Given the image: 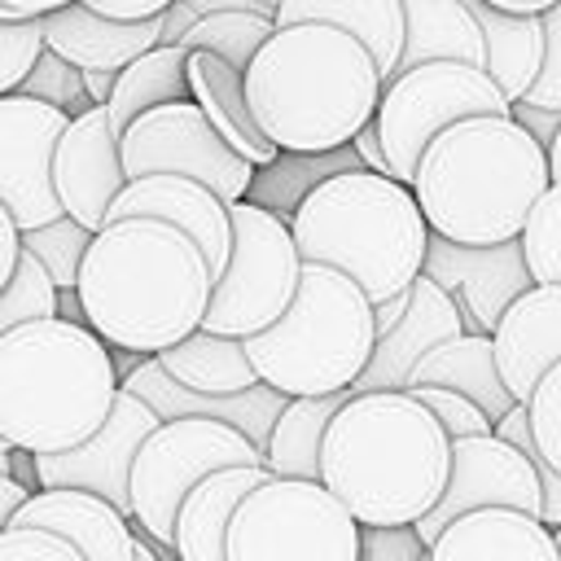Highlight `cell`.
Masks as SVG:
<instances>
[{
	"instance_id": "1",
	"label": "cell",
	"mask_w": 561,
	"mask_h": 561,
	"mask_svg": "<svg viewBox=\"0 0 561 561\" xmlns=\"http://www.w3.org/2000/svg\"><path fill=\"white\" fill-rule=\"evenodd\" d=\"M215 272L180 228L162 219L105 224L79 267L83 324L118 351L158 355L202 329Z\"/></svg>"
},
{
	"instance_id": "2",
	"label": "cell",
	"mask_w": 561,
	"mask_h": 561,
	"mask_svg": "<svg viewBox=\"0 0 561 561\" xmlns=\"http://www.w3.org/2000/svg\"><path fill=\"white\" fill-rule=\"evenodd\" d=\"M373 53L342 26H276L245 70V96L280 153H329L351 145L381 105Z\"/></svg>"
},
{
	"instance_id": "3",
	"label": "cell",
	"mask_w": 561,
	"mask_h": 561,
	"mask_svg": "<svg viewBox=\"0 0 561 561\" xmlns=\"http://www.w3.org/2000/svg\"><path fill=\"white\" fill-rule=\"evenodd\" d=\"M451 438L412 390L355 394L324 434L320 482L359 526H416L443 495Z\"/></svg>"
},
{
	"instance_id": "4",
	"label": "cell",
	"mask_w": 561,
	"mask_h": 561,
	"mask_svg": "<svg viewBox=\"0 0 561 561\" xmlns=\"http://www.w3.org/2000/svg\"><path fill=\"white\" fill-rule=\"evenodd\" d=\"M548 184V149L513 114H482L430 140L412 193L430 232L465 245H495L522 237Z\"/></svg>"
},
{
	"instance_id": "5",
	"label": "cell",
	"mask_w": 561,
	"mask_h": 561,
	"mask_svg": "<svg viewBox=\"0 0 561 561\" xmlns=\"http://www.w3.org/2000/svg\"><path fill=\"white\" fill-rule=\"evenodd\" d=\"M118 390L110 346L79 320L44 316L0 337V434L13 451L44 456L88 443Z\"/></svg>"
},
{
	"instance_id": "6",
	"label": "cell",
	"mask_w": 561,
	"mask_h": 561,
	"mask_svg": "<svg viewBox=\"0 0 561 561\" xmlns=\"http://www.w3.org/2000/svg\"><path fill=\"white\" fill-rule=\"evenodd\" d=\"M289 232L302 263L351 276L373 307L403 294L421 276L430 250V224L416 193L368 167L337 171L302 193Z\"/></svg>"
},
{
	"instance_id": "7",
	"label": "cell",
	"mask_w": 561,
	"mask_h": 561,
	"mask_svg": "<svg viewBox=\"0 0 561 561\" xmlns=\"http://www.w3.org/2000/svg\"><path fill=\"white\" fill-rule=\"evenodd\" d=\"M241 342L263 386L289 399L333 394L351 390L368 368L377 346V316L351 276L324 263H302L298 294L285 316Z\"/></svg>"
},
{
	"instance_id": "8",
	"label": "cell",
	"mask_w": 561,
	"mask_h": 561,
	"mask_svg": "<svg viewBox=\"0 0 561 561\" xmlns=\"http://www.w3.org/2000/svg\"><path fill=\"white\" fill-rule=\"evenodd\" d=\"M228 561H359V522L307 478H267L232 513Z\"/></svg>"
},
{
	"instance_id": "9",
	"label": "cell",
	"mask_w": 561,
	"mask_h": 561,
	"mask_svg": "<svg viewBox=\"0 0 561 561\" xmlns=\"http://www.w3.org/2000/svg\"><path fill=\"white\" fill-rule=\"evenodd\" d=\"M237 465H263V451L228 421L175 416L162 421L136 451L131 465V517L167 552H175V517L188 491Z\"/></svg>"
},
{
	"instance_id": "10",
	"label": "cell",
	"mask_w": 561,
	"mask_h": 561,
	"mask_svg": "<svg viewBox=\"0 0 561 561\" xmlns=\"http://www.w3.org/2000/svg\"><path fill=\"white\" fill-rule=\"evenodd\" d=\"M232 254L215 276L202 329L224 337H254L285 316L298 294L302 259L280 215L254 202H232Z\"/></svg>"
},
{
	"instance_id": "11",
	"label": "cell",
	"mask_w": 561,
	"mask_h": 561,
	"mask_svg": "<svg viewBox=\"0 0 561 561\" xmlns=\"http://www.w3.org/2000/svg\"><path fill=\"white\" fill-rule=\"evenodd\" d=\"M482 114H513V101L495 88L486 70L465 61H425L386 79L373 123L394 180L412 188L416 162L430 149V140L451 123L482 118Z\"/></svg>"
},
{
	"instance_id": "12",
	"label": "cell",
	"mask_w": 561,
	"mask_h": 561,
	"mask_svg": "<svg viewBox=\"0 0 561 561\" xmlns=\"http://www.w3.org/2000/svg\"><path fill=\"white\" fill-rule=\"evenodd\" d=\"M123 171L127 180L140 175H184L206 184L219 202H245L250 184H254V162H245L210 123L193 101H171L158 105L149 114H140L123 140Z\"/></svg>"
},
{
	"instance_id": "13",
	"label": "cell",
	"mask_w": 561,
	"mask_h": 561,
	"mask_svg": "<svg viewBox=\"0 0 561 561\" xmlns=\"http://www.w3.org/2000/svg\"><path fill=\"white\" fill-rule=\"evenodd\" d=\"M473 508H513L543 522V486L530 456H522L500 434H473L451 438V469L438 504L416 522V535L425 543L438 539V530Z\"/></svg>"
},
{
	"instance_id": "14",
	"label": "cell",
	"mask_w": 561,
	"mask_h": 561,
	"mask_svg": "<svg viewBox=\"0 0 561 561\" xmlns=\"http://www.w3.org/2000/svg\"><path fill=\"white\" fill-rule=\"evenodd\" d=\"M66 123L70 114L48 101L22 92L0 96V202L22 232L66 215L53 184V153Z\"/></svg>"
},
{
	"instance_id": "15",
	"label": "cell",
	"mask_w": 561,
	"mask_h": 561,
	"mask_svg": "<svg viewBox=\"0 0 561 561\" xmlns=\"http://www.w3.org/2000/svg\"><path fill=\"white\" fill-rule=\"evenodd\" d=\"M162 425V416L131 390H118L105 425L70 447V451H44L31 456L35 482L44 491H92L101 500H110L118 513L131 517V465L140 443Z\"/></svg>"
},
{
	"instance_id": "16",
	"label": "cell",
	"mask_w": 561,
	"mask_h": 561,
	"mask_svg": "<svg viewBox=\"0 0 561 561\" xmlns=\"http://www.w3.org/2000/svg\"><path fill=\"white\" fill-rule=\"evenodd\" d=\"M421 272L456 298L469 333H495L500 316L535 285L517 237L495 241V245H465V241H447L430 232Z\"/></svg>"
},
{
	"instance_id": "17",
	"label": "cell",
	"mask_w": 561,
	"mask_h": 561,
	"mask_svg": "<svg viewBox=\"0 0 561 561\" xmlns=\"http://www.w3.org/2000/svg\"><path fill=\"white\" fill-rule=\"evenodd\" d=\"M53 184H57L61 210L75 224H83L88 232L105 228V215L127 184L118 131H114L105 105H88L83 114H75L66 123L57 153H53Z\"/></svg>"
},
{
	"instance_id": "18",
	"label": "cell",
	"mask_w": 561,
	"mask_h": 561,
	"mask_svg": "<svg viewBox=\"0 0 561 561\" xmlns=\"http://www.w3.org/2000/svg\"><path fill=\"white\" fill-rule=\"evenodd\" d=\"M114 219H162L193 237V245L206 254L210 272L219 276L232 254V215L228 202H219L206 184L184 180V175H140L127 180L123 193L114 197L105 224Z\"/></svg>"
},
{
	"instance_id": "19",
	"label": "cell",
	"mask_w": 561,
	"mask_h": 561,
	"mask_svg": "<svg viewBox=\"0 0 561 561\" xmlns=\"http://www.w3.org/2000/svg\"><path fill=\"white\" fill-rule=\"evenodd\" d=\"M469 333L465 329V316L456 307V298L447 289H438L425 272L408 285V307L403 316L377 337L373 346V359L368 368L359 373V381L351 386L355 394H368V390H408L412 381V368L443 342Z\"/></svg>"
},
{
	"instance_id": "20",
	"label": "cell",
	"mask_w": 561,
	"mask_h": 561,
	"mask_svg": "<svg viewBox=\"0 0 561 561\" xmlns=\"http://www.w3.org/2000/svg\"><path fill=\"white\" fill-rule=\"evenodd\" d=\"M123 390L140 394L162 421H175V416H206V421H228L237 425L259 451L267 447L272 438V425L276 416L285 412L289 394L272 390V386H254V390H241V394H197L188 386H180L162 364L158 355H145L127 377H123Z\"/></svg>"
},
{
	"instance_id": "21",
	"label": "cell",
	"mask_w": 561,
	"mask_h": 561,
	"mask_svg": "<svg viewBox=\"0 0 561 561\" xmlns=\"http://www.w3.org/2000/svg\"><path fill=\"white\" fill-rule=\"evenodd\" d=\"M495 364L517 403H526L539 377L561 364V285H530L495 324Z\"/></svg>"
},
{
	"instance_id": "22",
	"label": "cell",
	"mask_w": 561,
	"mask_h": 561,
	"mask_svg": "<svg viewBox=\"0 0 561 561\" xmlns=\"http://www.w3.org/2000/svg\"><path fill=\"white\" fill-rule=\"evenodd\" d=\"M167 39V18L123 22L88 4H70L44 18V48L79 70H123Z\"/></svg>"
},
{
	"instance_id": "23",
	"label": "cell",
	"mask_w": 561,
	"mask_h": 561,
	"mask_svg": "<svg viewBox=\"0 0 561 561\" xmlns=\"http://www.w3.org/2000/svg\"><path fill=\"white\" fill-rule=\"evenodd\" d=\"M13 526L53 530L66 543L79 548L83 561H131L136 557V530L127 526V513H118L110 500L92 491H31L18 508Z\"/></svg>"
},
{
	"instance_id": "24",
	"label": "cell",
	"mask_w": 561,
	"mask_h": 561,
	"mask_svg": "<svg viewBox=\"0 0 561 561\" xmlns=\"http://www.w3.org/2000/svg\"><path fill=\"white\" fill-rule=\"evenodd\" d=\"M425 561H561L557 535L513 508H473L438 530Z\"/></svg>"
},
{
	"instance_id": "25",
	"label": "cell",
	"mask_w": 561,
	"mask_h": 561,
	"mask_svg": "<svg viewBox=\"0 0 561 561\" xmlns=\"http://www.w3.org/2000/svg\"><path fill=\"white\" fill-rule=\"evenodd\" d=\"M188 92L193 105L206 114V123L254 167H272L280 158V149L267 140V131L259 127L250 96H245V70L228 66L215 53H188Z\"/></svg>"
},
{
	"instance_id": "26",
	"label": "cell",
	"mask_w": 561,
	"mask_h": 561,
	"mask_svg": "<svg viewBox=\"0 0 561 561\" xmlns=\"http://www.w3.org/2000/svg\"><path fill=\"white\" fill-rule=\"evenodd\" d=\"M267 478H272L267 465H237L202 478L175 517V561H228L232 513Z\"/></svg>"
},
{
	"instance_id": "27",
	"label": "cell",
	"mask_w": 561,
	"mask_h": 561,
	"mask_svg": "<svg viewBox=\"0 0 561 561\" xmlns=\"http://www.w3.org/2000/svg\"><path fill=\"white\" fill-rule=\"evenodd\" d=\"M412 386H443V390H456L465 399H473L491 421H500L517 399L513 390L504 386L500 377V364H495V342L491 333H460L443 346H434L416 368H412Z\"/></svg>"
},
{
	"instance_id": "28",
	"label": "cell",
	"mask_w": 561,
	"mask_h": 561,
	"mask_svg": "<svg viewBox=\"0 0 561 561\" xmlns=\"http://www.w3.org/2000/svg\"><path fill=\"white\" fill-rule=\"evenodd\" d=\"M425 61H465L486 70L482 26L460 0H403V53L394 75Z\"/></svg>"
},
{
	"instance_id": "29",
	"label": "cell",
	"mask_w": 561,
	"mask_h": 561,
	"mask_svg": "<svg viewBox=\"0 0 561 561\" xmlns=\"http://www.w3.org/2000/svg\"><path fill=\"white\" fill-rule=\"evenodd\" d=\"M486 39V75L517 105L543 66V13H504L486 0H460Z\"/></svg>"
},
{
	"instance_id": "30",
	"label": "cell",
	"mask_w": 561,
	"mask_h": 561,
	"mask_svg": "<svg viewBox=\"0 0 561 561\" xmlns=\"http://www.w3.org/2000/svg\"><path fill=\"white\" fill-rule=\"evenodd\" d=\"M294 22H329L351 31L377 61L381 79L394 75L403 53V0H285L276 9V26Z\"/></svg>"
},
{
	"instance_id": "31",
	"label": "cell",
	"mask_w": 561,
	"mask_h": 561,
	"mask_svg": "<svg viewBox=\"0 0 561 561\" xmlns=\"http://www.w3.org/2000/svg\"><path fill=\"white\" fill-rule=\"evenodd\" d=\"M355 399V390H333V394H302L289 399L285 412L272 425V438L263 447V465L276 478H307L320 482V447L329 434V421Z\"/></svg>"
},
{
	"instance_id": "32",
	"label": "cell",
	"mask_w": 561,
	"mask_h": 561,
	"mask_svg": "<svg viewBox=\"0 0 561 561\" xmlns=\"http://www.w3.org/2000/svg\"><path fill=\"white\" fill-rule=\"evenodd\" d=\"M158 364L180 386H188L197 394H219L224 399V394H241V390L263 386L254 364H250V355H245V342L210 333V329H193L171 351H158Z\"/></svg>"
},
{
	"instance_id": "33",
	"label": "cell",
	"mask_w": 561,
	"mask_h": 561,
	"mask_svg": "<svg viewBox=\"0 0 561 561\" xmlns=\"http://www.w3.org/2000/svg\"><path fill=\"white\" fill-rule=\"evenodd\" d=\"M171 101H193L188 92V48L180 44H158L149 48L145 57H136L131 66L118 70V83H114V96H110V123L123 140V131L158 110V105H171Z\"/></svg>"
},
{
	"instance_id": "34",
	"label": "cell",
	"mask_w": 561,
	"mask_h": 561,
	"mask_svg": "<svg viewBox=\"0 0 561 561\" xmlns=\"http://www.w3.org/2000/svg\"><path fill=\"white\" fill-rule=\"evenodd\" d=\"M272 31H276V18L263 13V9H215V13H202L180 35V48H188V53H215L228 66L250 70L254 53L272 39Z\"/></svg>"
},
{
	"instance_id": "35",
	"label": "cell",
	"mask_w": 561,
	"mask_h": 561,
	"mask_svg": "<svg viewBox=\"0 0 561 561\" xmlns=\"http://www.w3.org/2000/svg\"><path fill=\"white\" fill-rule=\"evenodd\" d=\"M92 237H96V232H88V228L75 224L70 215H61V219H53V224H44V228L22 232V250H31V254L39 259V267L53 276V285L66 294V289L79 285V267H83V254H88Z\"/></svg>"
},
{
	"instance_id": "36",
	"label": "cell",
	"mask_w": 561,
	"mask_h": 561,
	"mask_svg": "<svg viewBox=\"0 0 561 561\" xmlns=\"http://www.w3.org/2000/svg\"><path fill=\"white\" fill-rule=\"evenodd\" d=\"M61 307V289L53 285V276L39 267V259L31 250H22L18 267H13V280L4 285L0 294V337L26 320H44V316H57Z\"/></svg>"
},
{
	"instance_id": "37",
	"label": "cell",
	"mask_w": 561,
	"mask_h": 561,
	"mask_svg": "<svg viewBox=\"0 0 561 561\" xmlns=\"http://www.w3.org/2000/svg\"><path fill=\"white\" fill-rule=\"evenodd\" d=\"M517 241L535 285H561V180H552L548 193L535 202Z\"/></svg>"
},
{
	"instance_id": "38",
	"label": "cell",
	"mask_w": 561,
	"mask_h": 561,
	"mask_svg": "<svg viewBox=\"0 0 561 561\" xmlns=\"http://www.w3.org/2000/svg\"><path fill=\"white\" fill-rule=\"evenodd\" d=\"M22 96H35V101H48V105H57V110H66L70 118L75 114H83L92 101H88V88H83V70L79 66H70L66 57H57V53H39V61L31 66V75L22 79V88H18Z\"/></svg>"
},
{
	"instance_id": "39",
	"label": "cell",
	"mask_w": 561,
	"mask_h": 561,
	"mask_svg": "<svg viewBox=\"0 0 561 561\" xmlns=\"http://www.w3.org/2000/svg\"><path fill=\"white\" fill-rule=\"evenodd\" d=\"M44 53V18L0 22V96L18 92Z\"/></svg>"
},
{
	"instance_id": "40",
	"label": "cell",
	"mask_w": 561,
	"mask_h": 561,
	"mask_svg": "<svg viewBox=\"0 0 561 561\" xmlns=\"http://www.w3.org/2000/svg\"><path fill=\"white\" fill-rule=\"evenodd\" d=\"M526 412H530V434L539 456L561 473V364H552L539 377L535 394L526 399Z\"/></svg>"
},
{
	"instance_id": "41",
	"label": "cell",
	"mask_w": 561,
	"mask_h": 561,
	"mask_svg": "<svg viewBox=\"0 0 561 561\" xmlns=\"http://www.w3.org/2000/svg\"><path fill=\"white\" fill-rule=\"evenodd\" d=\"M412 394L438 416V425L447 430V438H473V434H495V421L465 394L443 390V386H412Z\"/></svg>"
},
{
	"instance_id": "42",
	"label": "cell",
	"mask_w": 561,
	"mask_h": 561,
	"mask_svg": "<svg viewBox=\"0 0 561 561\" xmlns=\"http://www.w3.org/2000/svg\"><path fill=\"white\" fill-rule=\"evenodd\" d=\"M522 101L561 114V0L543 13V66H539V75Z\"/></svg>"
},
{
	"instance_id": "43",
	"label": "cell",
	"mask_w": 561,
	"mask_h": 561,
	"mask_svg": "<svg viewBox=\"0 0 561 561\" xmlns=\"http://www.w3.org/2000/svg\"><path fill=\"white\" fill-rule=\"evenodd\" d=\"M0 561H83V557L75 543H66L53 530L9 526V530H0Z\"/></svg>"
},
{
	"instance_id": "44",
	"label": "cell",
	"mask_w": 561,
	"mask_h": 561,
	"mask_svg": "<svg viewBox=\"0 0 561 561\" xmlns=\"http://www.w3.org/2000/svg\"><path fill=\"white\" fill-rule=\"evenodd\" d=\"M430 543L416 526H359V561H425Z\"/></svg>"
},
{
	"instance_id": "45",
	"label": "cell",
	"mask_w": 561,
	"mask_h": 561,
	"mask_svg": "<svg viewBox=\"0 0 561 561\" xmlns=\"http://www.w3.org/2000/svg\"><path fill=\"white\" fill-rule=\"evenodd\" d=\"M88 9L105 13V18H123V22H145V18H162L167 9H175L180 0H83Z\"/></svg>"
},
{
	"instance_id": "46",
	"label": "cell",
	"mask_w": 561,
	"mask_h": 561,
	"mask_svg": "<svg viewBox=\"0 0 561 561\" xmlns=\"http://www.w3.org/2000/svg\"><path fill=\"white\" fill-rule=\"evenodd\" d=\"M495 434L504 438V443H513L522 456H535L539 447H535V434H530V412H526V403H513L500 421H495Z\"/></svg>"
},
{
	"instance_id": "47",
	"label": "cell",
	"mask_w": 561,
	"mask_h": 561,
	"mask_svg": "<svg viewBox=\"0 0 561 561\" xmlns=\"http://www.w3.org/2000/svg\"><path fill=\"white\" fill-rule=\"evenodd\" d=\"M513 118H517V123H522V127H526L543 149L557 140V127H561V114H557V110H539V105L517 101V105H513Z\"/></svg>"
},
{
	"instance_id": "48",
	"label": "cell",
	"mask_w": 561,
	"mask_h": 561,
	"mask_svg": "<svg viewBox=\"0 0 561 561\" xmlns=\"http://www.w3.org/2000/svg\"><path fill=\"white\" fill-rule=\"evenodd\" d=\"M18 259H22V228L13 224V215H9L4 202H0V294H4V285L13 280Z\"/></svg>"
},
{
	"instance_id": "49",
	"label": "cell",
	"mask_w": 561,
	"mask_h": 561,
	"mask_svg": "<svg viewBox=\"0 0 561 561\" xmlns=\"http://www.w3.org/2000/svg\"><path fill=\"white\" fill-rule=\"evenodd\" d=\"M530 460H535V469H539V486H543V526L557 530V526H561V473H557L539 451H535Z\"/></svg>"
},
{
	"instance_id": "50",
	"label": "cell",
	"mask_w": 561,
	"mask_h": 561,
	"mask_svg": "<svg viewBox=\"0 0 561 561\" xmlns=\"http://www.w3.org/2000/svg\"><path fill=\"white\" fill-rule=\"evenodd\" d=\"M351 149L359 153V162L368 167V171H377V175H390L394 180V171H390V158H386V149H381V136H377V123H368L355 140H351Z\"/></svg>"
},
{
	"instance_id": "51",
	"label": "cell",
	"mask_w": 561,
	"mask_h": 561,
	"mask_svg": "<svg viewBox=\"0 0 561 561\" xmlns=\"http://www.w3.org/2000/svg\"><path fill=\"white\" fill-rule=\"evenodd\" d=\"M26 486H22V478H13V473H0V530H9L13 526V517H18V508L26 504Z\"/></svg>"
},
{
	"instance_id": "52",
	"label": "cell",
	"mask_w": 561,
	"mask_h": 561,
	"mask_svg": "<svg viewBox=\"0 0 561 561\" xmlns=\"http://www.w3.org/2000/svg\"><path fill=\"white\" fill-rule=\"evenodd\" d=\"M114 83H118V70H83V88H88L92 105H110Z\"/></svg>"
},
{
	"instance_id": "53",
	"label": "cell",
	"mask_w": 561,
	"mask_h": 561,
	"mask_svg": "<svg viewBox=\"0 0 561 561\" xmlns=\"http://www.w3.org/2000/svg\"><path fill=\"white\" fill-rule=\"evenodd\" d=\"M0 4H9L18 18H48V13L70 9V4H83V0H0Z\"/></svg>"
},
{
	"instance_id": "54",
	"label": "cell",
	"mask_w": 561,
	"mask_h": 561,
	"mask_svg": "<svg viewBox=\"0 0 561 561\" xmlns=\"http://www.w3.org/2000/svg\"><path fill=\"white\" fill-rule=\"evenodd\" d=\"M403 307H408V289H403V294H394V298H386V302H377V307H373V316H377V337H381V333H386V329H390V324H394V320H399V316H403Z\"/></svg>"
},
{
	"instance_id": "55",
	"label": "cell",
	"mask_w": 561,
	"mask_h": 561,
	"mask_svg": "<svg viewBox=\"0 0 561 561\" xmlns=\"http://www.w3.org/2000/svg\"><path fill=\"white\" fill-rule=\"evenodd\" d=\"M486 4H495L504 13H548L557 0H486Z\"/></svg>"
},
{
	"instance_id": "56",
	"label": "cell",
	"mask_w": 561,
	"mask_h": 561,
	"mask_svg": "<svg viewBox=\"0 0 561 561\" xmlns=\"http://www.w3.org/2000/svg\"><path fill=\"white\" fill-rule=\"evenodd\" d=\"M548 171H552V180H561V127H557V140L548 145Z\"/></svg>"
},
{
	"instance_id": "57",
	"label": "cell",
	"mask_w": 561,
	"mask_h": 561,
	"mask_svg": "<svg viewBox=\"0 0 561 561\" xmlns=\"http://www.w3.org/2000/svg\"><path fill=\"white\" fill-rule=\"evenodd\" d=\"M131 561H162V557H158V548H149L145 539H136V557Z\"/></svg>"
},
{
	"instance_id": "58",
	"label": "cell",
	"mask_w": 561,
	"mask_h": 561,
	"mask_svg": "<svg viewBox=\"0 0 561 561\" xmlns=\"http://www.w3.org/2000/svg\"><path fill=\"white\" fill-rule=\"evenodd\" d=\"M250 4H254V9H263V13H272V18H276V9H280V4H285V0H250Z\"/></svg>"
},
{
	"instance_id": "59",
	"label": "cell",
	"mask_w": 561,
	"mask_h": 561,
	"mask_svg": "<svg viewBox=\"0 0 561 561\" xmlns=\"http://www.w3.org/2000/svg\"><path fill=\"white\" fill-rule=\"evenodd\" d=\"M0 22H22V18H18V13L9 9V4H0Z\"/></svg>"
},
{
	"instance_id": "60",
	"label": "cell",
	"mask_w": 561,
	"mask_h": 561,
	"mask_svg": "<svg viewBox=\"0 0 561 561\" xmlns=\"http://www.w3.org/2000/svg\"><path fill=\"white\" fill-rule=\"evenodd\" d=\"M9 451H13V443H9L4 434H0V456H9Z\"/></svg>"
},
{
	"instance_id": "61",
	"label": "cell",
	"mask_w": 561,
	"mask_h": 561,
	"mask_svg": "<svg viewBox=\"0 0 561 561\" xmlns=\"http://www.w3.org/2000/svg\"><path fill=\"white\" fill-rule=\"evenodd\" d=\"M552 535H557V552H561V526H557V530H552Z\"/></svg>"
}]
</instances>
